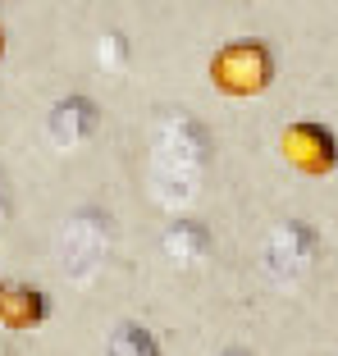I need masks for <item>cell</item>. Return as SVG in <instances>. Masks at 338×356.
Masks as SVG:
<instances>
[{
    "instance_id": "cell-12",
    "label": "cell",
    "mask_w": 338,
    "mask_h": 356,
    "mask_svg": "<svg viewBox=\"0 0 338 356\" xmlns=\"http://www.w3.org/2000/svg\"><path fill=\"white\" fill-rule=\"evenodd\" d=\"M215 356H256V352H252V347H238V343H229V347H220Z\"/></svg>"
},
{
    "instance_id": "cell-11",
    "label": "cell",
    "mask_w": 338,
    "mask_h": 356,
    "mask_svg": "<svg viewBox=\"0 0 338 356\" xmlns=\"http://www.w3.org/2000/svg\"><path fill=\"white\" fill-rule=\"evenodd\" d=\"M5 224H10V183L0 174V233H5Z\"/></svg>"
},
{
    "instance_id": "cell-9",
    "label": "cell",
    "mask_w": 338,
    "mask_h": 356,
    "mask_svg": "<svg viewBox=\"0 0 338 356\" xmlns=\"http://www.w3.org/2000/svg\"><path fill=\"white\" fill-rule=\"evenodd\" d=\"M106 356H160V343H156V334H151L147 325H133V320H124V325L110 329Z\"/></svg>"
},
{
    "instance_id": "cell-5",
    "label": "cell",
    "mask_w": 338,
    "mask_h": 356,
    "mask_svg": "<svg viewBox=\"0 0 338 356\" xmlns=\"http://www.w3.org/2000/svg\"><path fill=\"white\" fill-rule=\"evenodd\" d=\"M279 156H284L297 174L325 178V174L338 169V137H334V128H325V124L297 119V124H288L284 137H279Z\"/></svg>"
},
{
    "instance_id": "cell-1",
    "label": "cell",
    "mask_w": 338,
    "mask_h": 356,
    "mask_svg": "<svg viewBox=\"0 0 338 356\" xmlns=\"http://www.w3.org/2000/svg\"><path fill=\"white\" fill-rule=\"evenodd\" d=\"M211 169V128L188 110H169L151 128L147 188L165 210H183L197 201L201 178Z\"/></svg>"
},
{
    "instance_id": "cell-13",
    "label": "cell",
    "mask_w": 338,
    "mask_h": 356,
    "mask_svg": "<svg viewBox=\"0 0 338 356\" xmlns=\"http://www.w3.org/2000/svg\"><path fill=\"white\" fill-rule=\"evenodd\" d=\"M0 60H5V32H0Z\"/></svg>"
},
{
    "instance_id": "cell-2",
    "label": "cell",
    "mask_w": 338,
    "mask_h": 356,
    "mask_svg": "<svg viewBox=\"0 0 338 356\" xmlns=\"http://www.w3.org/2000/svg\"><path fill=\"white\" fill-rule=\"evenodd\" d=\"M110 247H115V220L110 210L101 206H78L69 210V220L60 224V270L69 283H92L101 274V265L110 261Z\"/></svg>"
},
{
    "instance_id": "cell-6",
    "label": "cell",
    "mask_w": 338,
    "mask_h": 356,
    "mask_svg": "<svg viewBox=\"0 0 338 356\" xmlns=\"http://www.w3.org/2000/svg\"><path fill=\"white\" fill-rule=\"evenodd\" d=\"M96 128H101V110H96V101L83 96V92L60 96V101L46 110V142H51L55 151H83L96 137Z\"/></svg>"
},
{
    "instance_id": "cell-8",
    "label": "cell",
    "mask_w": 338,
    "mask_h": 356,
    "mask_svg": "<svg viewBox=\"0 0 338 356\" xmlns=\"http://www.w3.org/2000/svg\"><path fill=\"white\" fill-rule=\"evenodd\" d=\"M215 238L201 220H169L160 233V256H165L174 270H197L206 256H211Z\"/></svg>"
},
{
    "instance_id": "cell-3",
    "label": "cell",
    "mask_w": 338,
    "mask_h": 356,
    "mask_svg": "<svg viewBox=\"0 0 338 356\" xmlns=\"http://www.w3.org/2000/svg\"><path fill=\"white\" fill-rule=\"evenodd\" d=\"M270 78H275V51L256 37L220 46L211 60V83L224 96H261L270 87Z\"/></svg>"
},
{
    "instance_id": "cell-7",
    "label": "cell",
    "mask_w": 338,
    "mask_h": 356,
    "mask_svg": "<svg viewBox=\"0 0 338 356\" xmlns=\"http://www.w3.org/2000/svg\"><path fill=\"white\" fill-rule=\"evenodd\" d=\"M46 320H51V302L42 288H32L23 279H0V325L10 334H28Z\"/></svg>"
},
{
    "instance_id": "cell-10",
    "label": "cell",
    "mask_w": 338,
    "mask_h": 356,
    "mask_svg": "<svg viewBox=\"0 0 338 356\" xmlns=\"http://www.w3.org/2000/svg\"><path fill=\"white\" fill-rule=\"evenodd\" d=\"M128 60H133V42H128L119 28H106L96 37V64H101V69L119 74V69H128Z\"/></svg>"
},
{
    "instance_id": "cell-4",
    "label": "cell",
    "mask_w": 338,
    "mask_h": 356,
    "mask_svg": "<svg viewBox=\"0 0 338 356\" xmlns=\"http://www.w3.org/2000/svg\"><path fill=\"white\" fill-rule=\"evenodd\" d=\"M316 256H320V233L311 229L307 220H279L275 229L265 233L261 270L275 283H297V279L311 274Z\"/></svg>"
}]
</instances>
